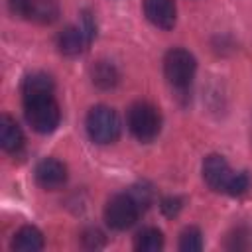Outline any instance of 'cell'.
Returning a JSON list of instances; mask_svg holds the SVG:
<instances>
[{"label": "cell", "instance_id": "obj_7", "mask_svg": "<svg viewBox=\"0 0 252 252\" xmlns=\"http://www.w3.org/2000/svg\"><path fill=\"white\" fill-rule=\"evenodd\" d=\"M83 22H85L83 26H69L59 33L57 47L63 55L73 57V55L83 53L87 49V45L91 43V39L94 37V26H93L89 14H85Z\"/></svg>", "mask_w": 252, "mask_h": 252}, {"label": "cell", "instance_id": "obj_6", "mask_svg": "<svg viewBox=\"0 0 252 252\" xmlns=\"http://www.w3.org/2000/svg\"><path fill=\"white\" fill-rule=\"evenodd\" d=\"M140 213L142 209L130 193H118L108 199L104 207V220L114 230H126L138 220Z\"/></svg>", "mask_w": 252, "mask_h": 252}, {"label": "cell", "instance_id": "obj_4", "mask_svg": "<svg viewBox=\"0 0 252 252\" xmlns=\"http://www.w3.org/2000/svg\"><path fill=\"white\" fill-rule=\"evenodd\" d=\"M87 134L96 144H112L120 136V120L110 106H93L87 114Z\"/></svg>", "mask_w": 252, "mask_h": 252}, {"label": "cell", "instance_id": "obj_17", "mask_svg": "<svg viewBox=\"0 0 252 252\" xmlns=\"http://www.w3.org/2000/svg\"><path fill=\"white\" fill-rule=\"evenodd\" d=\"M179 209H181V199H177V197H167L161 201V211L167 217H175L179 213Z\"/></svg>", "mask_w": 252, "mask_h": 252}, {"label": "cell", "instance_id": "obj_14", "mask_svg": "<svg viewBox=\"0 0 252 252\" xmlns=\"http://www.w3.org/2000/svg\"><path fill=\"white\" fill-rule=\"evenodd\" d=\"M134 246L140 252H158L163 248V234L152 226L142 228L134 238Z\"/></svg>", "mask_w": 252, "mask_h": 252}, {"label": "cell", "instance_id": "obj_2", "mask_svg": "<svg viewBox=\"0 0 252 252\" xmlns=\"http://www.w3.org/2000/svg\"><path fill=\"white\" fill-rule=\"evenodd\" d=\"M24 114L28 124L39 134L53 132L59 126V118H61L59 104L55 102L53 94L24 98Z\"/></svg>", "mask_w": 252, "mask_h": 252}, {"label": "cell", "instance_id": "obj_10", "mask_svg": "<svg viewBox=\"0 0 252 252\" xmlns=\"http://www.w3.org/2000/svg\"><path fill=\"white\" fill-rule=\"evenodd\" d=\"M0 146L4 152L8 154H16L22 150L24 146V134L22 128L16 124L14 118H10L8 114L0 116Z\"/></svg>", "mask_w": 252, "mask_h": 252}, {"label": "cell", "instance_id": "obj_3", "mask_svg": "<svg viewBox=\"0 0 252 252\" xmlns=\"http://www.w3.org/2000/svg\"><path fill=\"white\" fill-rule=\"evenodd\" d=\"M126 122H128L132 136L138 138L140 142H152L159 134V128H161V116L158 108L144 100L134 102L128 108Z\"/></svg>", "mask_w": 252, "mask_h": 252}, {"label": "cell", "instance_id": "obj_18", "mask_svg": "<svg viewBox=\"0 0 252 252\" xmlns=\"http://www.w3.org/2000/svg\"><path fill=\"white\" fill-rule=\"evenodd\" d=\"M8 4H10L12 14H16V16H22V18H24V14H26V6H28V0H8Z\"/></svg>", "mask_w": 252, "mask_h": 252}, {"label": "cell", "instance_id": "obj_1", "mask_svg": "<svg viewBox=\"0 0 252 252\" xmlns=\"http://www.w3.org/2000/svg\"><path fill=\"white\" fill-rule=\"evenodd\" d=\"M203 179L213 191L226 195H242L250 187V177L246 171H232L228 161L219 154L205 158Z\"/></svg>", "mask_w": 252, "mask_h": 252}, {"label": "cell", "instance_id": "obj_13", "mask_svg": "<svg viewBox=\"0 0 252 252\" xmlns=\"http://www.w3.org/2000/svg\"><path fill=\"white\" fill-rule=\"evenodd\" d=\"M22 94L24 98H32V96H43V94H53V81L47 73H32L24 79L22 83Z\"/></svg>", "mask_w": 252, "mask_h": 252}, {"label": "cell", "instance_id": "obj_12", "mask_svg": "<svg viewBox=\"0 0 252 252\" xmlns=\"http://www.w3.org/2000/svg\"><path fill=\"white\" fill-rule=\"evenodd\" d=\"M43 248V234L35 226H22L12 238V250L37 252Z\"/></svg>", "mask_w": 252, "mask_h": 252}, {"label": "cell", "instance_id": "obj_15", "mask_svg": "<svg viewBox=\"0 0 252 252\" xmlns=\"http://www.w3.org/2000/svg\"><path fill=\"white\" fill-rule=\"evenodd\" d=\"M203 248L201 230L195 226H187L179 236V250L181 252H199Z\"/></svg>", "mask_w": 252, "mask_h": 252}, {"label": "cell", "instance_id": "obj_5", "mask_svg": "<svg viewBox=\"0 0 252 252\" xmlns=\"http://www.w3.org/2000/svg\"><path fill=\"white\" fill-rule=\"evenodd\" d=\"M195 69H197L195 57L187 49L175 47V49H169L165 53L163 73H165V79L169 85H173L177 89L189 87L193 77H195Z\"/></svg>", "mask_w": 252, "mask_h": 252}, {"label": "cell", "instance_id": "obj_9", "mask_svg": "<svg viewBox=\"0 0 252 252\" xmlns=\"http://www.w3.org/2000/svg\"><path fill=\"white\" fill-rule=\"evenodd\" d=\"M144 14L156 28L161 30H171L177 18L173 0H144Z\"/></svg>", "mask_w": 252, "mask_h": 252}, {"label": "cell", "instance_id": "obj_11", "mask_svg": "<svg viewBox=\"0 0 252 252\" xmlns=\"http://www.w3.org/2000/svg\"><path fill=\"white\" fill-rule=\"evenodd\" d=\"M59 16V8L53 0H28L24 18L37 24H51Z\"/></svg>", "mask_w": 252, "mask_h": 252}, {"label": "cell", "instance_id": "obj_8", "mask_svg": "<svg viewBox=\"0 0 252 252\" xmlns=\"http://www.w3.org/2000/svg\"><path fill=\"white\" fill-rule=\"evenodd\" d=\"M35 181L39 187L47 191H55L67 181V167L55 159V158H45L35 165Z\"/></svg>", "mask_w": 252, "mask_h": 252}, {"label": "cell", "instance_id": "obj_16", "mask_svg": "<svg viewBox=\"0 0 252 252\" xmlns=\"http://www.w3.org/2000/svg\"><path fill=\"white\" fill-rule=\"evenodd\" d=\"M93 81L102 87V89H110L116 85V71L112 65L108 63H98L94 69H93Z\"/></svg>", "mask_w": 252, "mask_h": 252}]
</instances>
